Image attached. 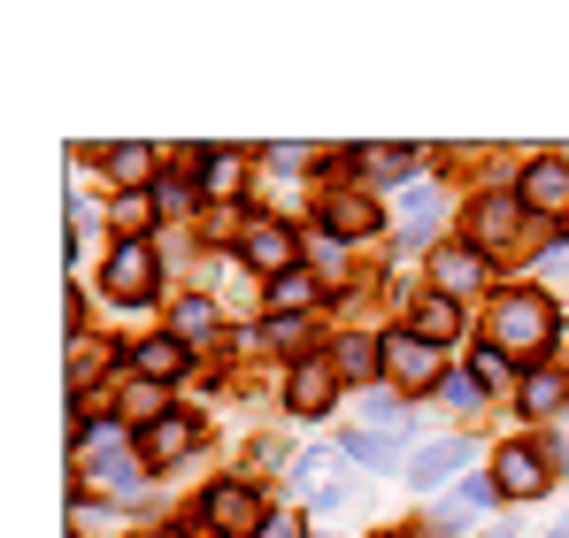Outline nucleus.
Segmentation results:
<instances>
[{
  "mask_svg": "<svg viewBox=\"0 0 569 538\" xmlns=\"http://www.w3.org/2000/svg\"><path fill=\"white\" fill-rule=\"evenodd\" d=\"M308 339V316H270L262 323V347H300Z\"/></svg>",
  "mask_w": 569,
  "mask_h": 538,
  "instance_id": "obj_28",
  "label": "nucleus"
},
{
  "mask_svg": "<svg viewBox=\"0 0 569 538\" xmlns=\"http://www.w3.org/2000/svg\"><path fill=\"white\" fill-rule=\"evenodd\" d=\"M331 369L347 377V385H370L385 369V339H362V331H347L339 347H331Z\"/></svg>",
  "mask_w": 569,
  "mask_h": 538,
  "instance_id": "obj_16",
  "label": "nucleus"
},
{
  "mask_svg": "<svg viewBox=\"0 0 569 538\" xmlns=\"http://www.w3.org/2000/svg\"><path fill=\"white\" fill-rule=\"evenodd\" d=\"M485 277H492V255L485 247H431V292H485Z\"/></svg>",
  "mask_w": 569,
  "mask_h": 538,
  "instance_id": "obj_11",
  "label": "nucleus"
},
{
  "mask_svg": "<svg viewBox=\"0 0 569 538\" xmlns=\"http://www.w3.org/2000/svg\"><path fill=\"white\" fill-rule=\"evenodd\" d=\"M247 185V147H216V155H200V192L208 200H231Z\"/></svg>",
  "mask_w": 569,
  "mask_h": 538,
  "instance_id": "obj_20",
  "label": "nucleus"
},
{
  "mask_svg": "<svg viewBox=\"0 0 569 538\" xmlns=\"http://www.w3.org/2000/svg\"><path fill=\"white\" fill-rule=\"evenodd\" d=\"M516 200H523V216H569V162L562 155H531L523 178H516Z\"/></svg>",
  "mask_w": 569,
  "mask_h": 538,
  "instance_id": "obj_6",
  "label": "nucleus"
},
{
  "mask_svg": "<svg viewBox=\"0 0 569 538\" xmlns=\"http://www.w3.org/2000/svg\"><path fill=\"white\" fill-rule=\"evenodd\" d=\"M492 492H500L492 477H462V492L447 500V524H462V516H477V508H492Z\"/></svg>",
  "mask_w": 569,
  "mask_h": 538,
  "instance_id": "obj_25",
  "label": "nucleus"
},
{
  "mask_svg": "<svg viewBox=\"0 0 569 538\" xmlns=\"http://www.w3.org/2000/svg\"><path fill=\"white\" fill-rule=\"evenodd\" d=\"M178 339H192V347H223V308H216V300H178Z\"/></svg>",
  "mask_w": 569,
  "mask_h": 538,
  "instance_id": "obj_22",
  "label": "nucleus"
},
{
  "mask_svg": "<svg viewBox=\"0 0 569 538\" xmlns=\"http://www.w3.org/2000/svg\"><path fill=\"white\" fill-rule=\"evenodd\" d=\"M547 262H555V269H569V239H555V247H547Z\"/></svg>",
  "mask_w": 569,
  "mask_h": 538,
  "instance_id": "obj_33",
  "label": "nucleus"
},
{
  "mask_svg": "<svg viewBox=\"0 0 569 538\" xmlns=\"http://www.w3.org/2000/svg\"><path fill=\"white\" fill-rule=\"evenodd\" d=\"M408 331H416V339H431V347H447V339L462 331V308H455L447 292H423V300H416V316H408Z\"/></svg>",
  "mask_w": 569,
  "mask_h": 538,
  "instance_id": "obj_21",
  "label": "nucleus"
},
{
  "mask_svg": "<svg viewBox=\"0 0 569 538\" xmlns=\"http://www.w3.org/2000/svg\"><path fill=\"white\" fill-rule=\"evenodd\" d=\"M323 300V277L316 269H284V277H270V316H308Z\"/></svg>",
  "mask_w": 569,
  "mask_h": 538,
  "instance_id": "obj_19",
  "label": "nucleus"
},
{
  "mask_svg": "<svg viewBox=\"0 0 569 538\" xmlns=\"http://www.w3.org/2000/svg\"><path fill=\"white\" fill-rule=\"evenodd\" d=\"M347 454H355V461H392L400 439H392V431H362V439H347Z\"/></svg>",
  "mask_w": 569,
  "mask_h": 538,
  "instance_id": "obj_27",
  "label": "nucleus"
},
{
  "mask_svg": "<svg viewBox=\"0 0 569 538\" xmlns=\"http://www.w3.org/2000/svg\"><path fill=\"white\" fill-rule=\"evenodd\" d=\"M162 416H170L162 385H154V377H139V385L123 392V424H131V431H147V424H162Z\"/></svg>",
  "mask_w": 569,
  "mask_h": 538,
  "instance_id": "obj_24",
  "label": "nucleus"
},
{
  "mask_svg": "<svg viewBox=\"0 0 569 538\" xmlns=\"http://www.w3.org/2000/svg\"><path fill=\"white\" fill-rule=\"evenodd\" d=\"M239 262L262 269V277L300 269V231H284V223H247V231H239Z\"/></svg>",
  "mask_w": 569,
  "mask_h": 538,
  "instance_id": "obj_9",
  "label": "nucleus"
},
{
  "mask_svg": "<svg viewBox=\"0 0 569 538\" xmlns=\"http://www.w3.org/2000/svg\"><path fill=\"white\" fill-rule=\"evenodd\" d=\"M93 162L123 185V192H147V178H154V147H131V139H123V147H100Z\"/></svg>",
  "mask_w": 569,
  "mask_h": 538,
  "instance_id": "obj_18",
  "label": "nucleus"
},
{
  "mask_svg": "<svg viewBox=\"0 0 569 538\" xmlns=\"http://www.w3.org/2000/svg\"><path fill=\"white\" fill-rule=\"evenodd\" d=\"M516 231H523V200H516V185H508V192H485V200L470 208V247H485V255H508Z\"/></svg>",
  "mask_w": 569,
  "mask_h": 538,
  "instance_id": "obj_8",
  "label": "nucleus"
},
{
  "mask_svg": "<svg viewBox=\"0 0 569 538\" xmlns=\"http://www.w3.org/2000/svg\"><path fill=\"white\" fill-rule=\"evenodd\" d=\"M439 400H447L455 416H470L477 400H485V385H477V377H447V385H439Z\"/></svg>",
  "mask_w": 569,
  "mask_h": 538,
  "instance_id": "obj_29",
  "label": "nucleus"
},
{
  "mask_svg": "<svg viewBox=\"0 0 569 538\" xmlns=\"http://www.w3.org/2000/svg\"><path fill=\"white\" fill-rule=\"evenodd\" d=\"M508 369H516V361L500 355V347H477V355H470V377L485 385V392H492V385H508Z\"/></svg>",
  "mask_w": 569,
  "mask_h": 538,
  "instance_id": "obj_26",
  "label": "nucleus"
},
{
  "mask_svg": "<svg viewBox=\"0 0 569 538\" xmlns=\"http://www.w3.org/2000/svg\"><path fill=\"white\" fill-rule=\"evenodd\" d=\"M139 538H186V531H139Z\"/></svg>",
  "mask_w": 569,
  "mask_h": 538,
  "instance_id": "obj_34",
  "label": "nucleus"
},
{
  "mask_svg": "<svg viewBox=\"0 0 569 538\" xmlns=\"http://www.w3.org/2000/svg\"><path fill=\"white\" fill-rule=\"evenodd\" d=\"M254 538H300V516H284V508H278V516H262V531H254Z\"/></svg>",
  "mask_w": 569,
  "mask_h": 538,
  "instance_id": "obj_32",
  "label": "nucleus"
},
{
  "mask_svg": "<svg viewBox=\"0 0 569 538\" xmlns=\"http://www.w3.org/2000/svg\"><path fill=\"white\" fill-rule=\"evenodd\" d=\"M355 170H362V192H392L408 185V147H355Z\"/></svg>",
  "mask_w": 569,
  "mask_h": 538,
  "instance_id": "obj_17",
  "label": "nucleus"
},
{
  "mask_svg": "<svg viewBox=\"0 0 569 538\" xmlns=\"http://www.w3.org/2000/svg\"><path fill=\"white\" fill-rule=\"evenodd\" d=\"M116 216H123V231L139 239V223H147V192H123V208H116Z\"/></svg>",
  "mask_w": 569,
  "mask_h": 538,
  "instance_id": "obj_31",
  "label": "nucleus"
},
{
  "mask_svg": "<svg viewBox=\"0 0 569 538\" xmlns=\"http://www.w3.org/2000/svg\"><path fill=\"white\" fill-rule=\"evenodd\" d=\"M439 216H447V192L431 178H416L408 192H400V247H423L431 231H439Z\"/></svg>",
  "mask_w": 569,
  "mask_h": 538,
  "instance_id": "obj_14",
  "label": "nucleus"
},
{
  "mask_svg": "<svg viewBox=\"0 0 569 538\" xmlns=\"http://www.w3.org/2000/svg\"><path fill=\"white\" fill-rule=\"evenodd\" d=\"M131 447H139V461H147V469H170V461H186V454L200 447V416H186V408H170L162 424L131 431Z\"/></svg>",
  "mask_w": 569,
  "mask_h": 538,
  "instance_id": "obj_7",
  "label": "nucleus"
},
{
  "mask_svg": "<svg viewBox=\"0 0 569 538\" xmlns=\"http://www.w3.org/2000/svg\"><path fill=\"white\" fill-rule=\"evenodd\" d=\"M323 231H347V239H378L385 231V208L362 192V185H339L323 192Z\"/></svg>",
  "mask_w": 569,
  "mask_h": 538,
  "instance_id": "obj_12",
  "label": "nucleus"
},
{
  "mask_svg": "<svg viewBox=\"0 0 569 538\" xmlns=\"http://www.w3.org/2000/svg\"><path fill=\"white\" fill-rule=\"evenodd\" d=\"M555 300L547 292H492V316H485V347H500L508 361H547V347H555Z\"/></svg>",
  "mask_w": 569,
  "mask_h": 538,
  "instance_id": "obj_1",
  "label": "nucleus"
},
{
  "mask_svg": "<svg viewBox=\"0 0 569 538\" xmlns=\"http://www.w3.org/2000/svg\"><path fill=\"white\" fill-rule=\"evenodd\" d=\"M262 516H270V508H262V492H254V485H239V477L200 492V524H208L216 538H254V531H262Z\"/></svg>",
  "mask_w": 569,
  "mask_h": 538,
  "instance_id": "obj_3",
  "label": "nucleus"
},
{
  "mask_svg": "<svg viewBox=\"0 0 569 538\" xmlns=\"http://www.w3.org/2000/svg\"><path fill=\"white\" fill-rule=\"evenodd\" d=\"M339 385H347V377L331 369V355H308V361H292V369H284V408L308 424V416H323V408L339 400Z\"/></svg>",
  "mask_w": 569,
  "mask_h": 538,
  "instance_id": "obj_5",
  "label": "nucleus"
},
{
  "mask_svg": "<svg viewBox=\"0 0 569 538\" xmlns=\"http://www.w3.org/2000/svg\"><path fill=\"white\" fill-rule=\"evenodd\" d=\"M462 439H439V447H423L416 454V469H408V485H447V477H455V469H462Z\"/></svg>",
  "mask_w": 569,
  "mask_h": 538,
  "instance_id": "obj_23",
  "label": "nucleus"
},
{
  "mask_svg": "<svg viewBox=\"0 0 569 538\" xmlns=\"http://www.w3.org/2000/svg\"><path fill=\"white\" fill-rule=\"evenodd\" d=\"M100 361H108V347H100V339H93V347H86V339H78V347H70V377H78V385H86V377H93Z\"/></svg>",
  "mask_w": 569,
  "mask_h": 538,
  "instance_id": "obj_30",
  "label": "nucleus"
},
{
  "mask_svg": "<svg viewBox=\"0 0 569 538\" xmlns=\"http://www.w3.org/2000/svg\"><path fill=\"white\" fill-rule=\"evenodd\" d=\"M562 454H569V447H562Z\"/></svg>",
  "mask_w": 569,
  "mask_h": 538,
  "instance_id": "obj_35",
  "label": "nucleus"
},
{
  "mask_svg": "<svg viewBox=\"0 0 569 538\" xmlns=\"http://www.w3.org/2000/svg\"><path fill=\"white\" fill-rule=\"evenodd\" d=\"M492 485H500L508 500H539V492H547V454L508 439V447L492 454Z\"/></svg>",
  "mask_w": 569,
  "mask_h": 538,
  "instance_id": "obj_10",
  "label": "nucleus"
},
{
  "mask_svg": "<svg viewBox=\"0 0 569 538\" xmlns=\"http://www.w3.org/2000/svg\"><path fill=\"white\" fill-rule=\"evenodd\" d=\"M385 377L400 385V400H408V392H439V385H447L439 347H431V339H416V331H392V339H385Z\"/></svg>",
  "mask_w": 569,
  "mask_h": 538,
  "instance_id": "obj_4",
  "label": "nucleus"
},
{
  "mask_svg": "<svg viewBox=\"0 0 569 538\" xmlns=\"http://www.w3.org/2000/svg\"><path fill=\"white\" fill-rule=\"evenodd\" d=\"M516 408H523V424H547V416H562V408H569V369H562V361H539V369H523V385H516Z\"/></svg>",
  "mask_w": 569,
  "mask_h": 538,
  "instance_id": "obj_13",
  "label": "nucleus"
},
{
  "mask_svg": "<svg viewBox=\"0 0 569 538\" xmlns=\"http://www.w3.org/2000/svg\"><path fill=\"white\" fill-rule=\"evenodd\" d=\"M154 285H162V255H154V239H116V247H108L100 292H108L116 308H147Z\"/></svg>",
  "mask_w": 569,
  "mask_h": 538,
  "instance_id": "obj_2",
  "label": "nucleus"
},
{
  "mask_svg": "<svg viewBox=\"0 0 569 538\" xmlns=\"http://www.w3.org/2000/svg\"><path fill=\"white\" fill-rule=\"evenodd\" d=\"M123 361H131L139 377H154V385H178V377H186V339H139Z\"/></svg>",
  "mask_w": 569,
  "mask_h": 538,
  "instance_id": "obj_15",
  "label": "nucleus"
}]
</instances>
